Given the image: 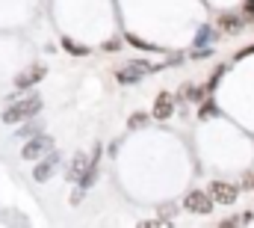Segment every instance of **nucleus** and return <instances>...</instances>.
<instances>
[{
	"label": "nucleus",
	"mask_w": 254,
	"mask_h": 228,
	"mask_svg": "<svg viewBox=\"0 0 254 228\" xmlns=\"http://www.w3.org/2000/svg\"><path fill=\"white\" fill-rule=\"evenodd\" d=\"M89 163H92V157H89V154H83V151H77V154H74V160H71V166H68V172H65V175H68V181H80V175L89 169Z\"/></svg>",
	"instance_id": "nucleus-9"
},
{
	"label": "nucleus",
	"mask_w": 254,
	"mask_h": 228,
	"mask_svg": "<svg viewBox=\"0 0 254 228\" xmlns=\"http://www.w3.org/2000/svg\"><path fill=\"white\" fill-rule=\"evenodd\" d=\"M51 145H54V139L45 136V133H39V136H33V139L21 148V157H24V160H36V157H42L45 151H51Z\"/></svg>",
	"instance_id": "nucleus-5"
},
{
	"label": "nucleus",
	"mask_w": 254,
	"mask_h": 228,
	"mask_svg": "<svg viewBox=\"0 0 254 228\" xmlns=\"http://www.w3.org/2000/svg\"><path fill=\"white\" fill-rule=\"evenodd\" d=\"M252 190H254V178H252Z\"/></svg>",
	"instance_id": "nucleus-21"
},
{
	"label": "nucleus",
	"mask_w": 254,
	"mask_h": 228,
	"mask_svg": "<svg viewBox=\"0 0 254 228\" xmlns=\"http://www.w3.org/2000/svg\"><path fill=\"white\" fill-rule=\"evenodd\" d=\"M151 115H154V118H160V121H166L169 115H175V98H172V92H160V95H157Z\"/></svg>",
	"instance_id": "nucleus-8"
},
{
	"label": "nucleus",
	"mask_w": 254,
	"mask_h": 228,
	"mask_svg": "<svg viewBox=\"0 0 254 228\" xmlns=\"http://www.w3.org/2000/svg\"><path fill=\"white\" fill-rule=\"evenodd\" d=\"M83 193H86L83 187H80V190H74V193H71V205H80V202H83Z\"/></svg>",
	"instance_id": "nucleus-18"
},
{
	"label": "nucleus",
	"mask_w": 254,
	"mask_h": 228,
	"mask_svg": "<svg viewBox=\"0 0 254 228\" xmlns=\"http://www.w3.org/2000/svg\"><path fill=\"white\" fill-rule=\"evenodd\" d=\"M172 211H175L172 205H166V208H163V223H169V220H172Z\"/></svg>",
	"instance_id": "nucleus-20"
},
{
	"label": "nucleus",
	"mask_w": 254,
	"mask_h": 228,
	"mask_svg": "<svg viewBox=\"0 0 254 228\" xmlns=\"http://www.w3.org/2000/svg\"><path fill=\"white\" fill-rule=\"evenodd\" d=\"M45 74H48V68H45V65H33V68H24V71L15 77V86H18V89H30V86H36L39 80H45Z\"/></svg>",
	"instance_id": "nucleus-6"
},
{
	"label": "nucleus",
	"mask_w": 254,
	"mask_h": 228,
	"mask_svg": "<svg viewBox=\"0 0 254 228\" xmlns=\"http://www.w3.org/2000/svg\"><path fill=\"white\" fill-rule=\"evenodd\" d=\"M42 113V98L39 95H30V98H24V101H12V104H6V110L0 115V121L3 124H18V121H24V118H33V115Z\"/></svg>",
	"instance_id": "nucleus-1"
},
{
	"label": "nucleus",
	"mask_w": 254,
	"mask_h": 228,
	"mask_svg": "<svg viewBox=\"0 0 254 228\" xmlns=\"http://www.w3.org/2000/svg\"><path fill=\"white\" fill-rule=\"evenodd\" d=\"M57 169H60V154H48L42 163L33 166V178H36L39 184H45V181H51V175Z\"/></svg>",
	"instance_id": "nucleus-7"
},
{
	"label": "nucleus",
	"mask_w": 254,
	"mask_h": 228,
	"mask_svg": "<svg viewBox=\"0 0 254 228\" xmlns=\"http://www.w3.org/2000/svg\"><path fill=\"white\" fill-rule=\"evenodd\" d=\"M148 71L154 74V71H160V68H154L151 62L133 59V62H127L125 68H119V71H116V80H119V83H125V86H130V83H139V80H142Z\"/></svg>",
	"instance_id": "nucleus-2"
},
{
	"label": "nucleus",
	"mask_w": 254,
	"mask_h": 228,
	"mask_svg": "<svg viewBox=\"0 0 254 228\" xmlns=\"http://www.w3.org/2000/svg\"><path fill=\"white\" fill-rule=\"evenodd\" d=\"M213 196L210 193H201V190H190L187 193V199H184V208L190 211V214H201V217H207V214H213Z\"/></svg>",
	"instance_id": "nucleus-3"
},
{
	"label": "nucleus",
	"mask_w": 254,
	"mask_h": 228,
	"mask_svg": "<svg viewBox=\"0 0 254 228\" xmlns=\"http://www.w3.org/2000/svg\"><path fill=\"white\" fill-rule=\"evenodd\" d=\"M198 115H201V118H210V115H216V107H213V104H204V107L198 110Z\"/></svg>",
	"instance_id": "nucleus-17"
},
{
	"label": "nucleus",
	"mask_w": 254,
	"mask_h": 228,
	"mask_svg": "<svg viewBox=\"0 0 254 228\" xmlns=\"http://www.w3.org/2000/svg\"><path fill=\"white\" fill-rule=\"evenodd\" d=\"M127 42L133 45V48H139V51H151V45H145L139 36H133V33H127Z\"/></svg>",
	"instance_id": "nucleus-16"
},
{
	"label": "nucleus",
	"mask_w": 254,
	"mask_h": 228,
	"mask_svg": "<svg viewBox=\"0 0 254 228\" xmlns=\"http://www.w3.org/2000/svg\"><path fill=\"white\" fill-rule=\"evenodd\" d=\"M63 48L68 51V54H74V57H83V54H89L86 48H80V45H74L71 39H63Z\"/></svg>",
	"instance_id": "nucleus-15"
},
{
	"label": "nucleus",
	"mask_w": 254,
	"mask_h": 228,
	"mask_svg": "<svg viewBox=\"0 0 254 228\" xmlns=\"http://www.w3.org/2000/svg\"><path fill=\"white\" fill-rule=\"evenodd\" d=\"M45 130V121H33L30 118V124H24L21 130H18V139H30V136H39Z\"/></svg>",
	"instance_id": "nucleus-11"
},
{
	"label": "nucleus",
	"mask_w": 254,
	"mask_h": 228,
	"mask_svg": "<svg viewBox=\"0 0 254 228\" xmlns=\"http://www.w3.org/2000/svg\"><path fill=\"white\" fill-rule=\"evenodd\" d=\"M207 193L213 196L216 205H234L237 196H240V187H234V184H228V181H213Z\"/></svg>",
	"instance_id": "nucleus-4"
},
{
	"label": "nucleus",
	"mask_w": 254,
	"mask_h": 228,
	"mask_svg": "<svg viewBox=\"0 0 254 228\" xmlns=\"http://www.w3.org/2000/svg\"><path fill=\"white\" fill-rule=\"evenodd\" d=\"M213 39H216V33L204 24V27H198V33H195V48H198V45H210Z\"/></svg>",
	"instance_id": "nucleus-12"
},
{
	"label": "nucleus",
	"mask_w": 254,
	"mask_h": 228,
	"mask_svg": "<svg viewBox=\"0 0 254 228\" xmlns=\"http://www.w3.org/2000/svg\"><path fill=\"white\" fill-rule=\"evenodd\" d=\"M119 48H122V45H119V42H116V39H113V42H107V45H104V51H110V54H113V51H119Z\"/></svg>",
	"instance_id": "nucleus-19"
},
{
	"label": "nucleus",
	"mask_w": 254,
	"mask_h": 228,
	"mask_svg": "<svg viewBox=\"0 0 254 228\" xmlns=\"http://www.w3.org/2000/svg\"><path fill=\"white\" fill-rule=\"evenodd\" d=\"M148 118H151L148 113H133L130 115V121H127V127H130V130H142V127L148 124Z\"/></svg>",
	"instance_id": "nucleus-13"
},
{
	"label": "nucleus",
	"mask_w": 254,
	"mask_h": 228,
	"mask_svg": "<svg viewBox=\"0 0 254 228\" xmlns=\"http://www.w3.org/2000/svg\"><path fill=\"white\" fill-rule=\"evenodd\" d=\"M184 92H187V95H184L187 101H204V86H192V83H187Z\"/></svg>",
	"instance_id": "nucleus-14"
},
{
	"label": "nucleus",
	"mask_w": 254,
	"mask_h": 228,
	"mask_svg": "<svg viewBox=\"0 0 254 228\" xmlns=\"http://www.w3.org/2000/svg\"><path fill=\"white\" fill-rule=\"evenodd\" d=\"M243 18H237V15H222L219 18V30L222 33H237V30H243Z\"/></svg>",
	"instance_id": "nucleus-10"
}]
</instances>
